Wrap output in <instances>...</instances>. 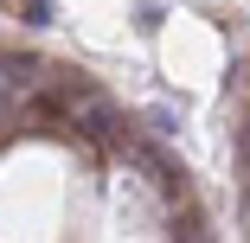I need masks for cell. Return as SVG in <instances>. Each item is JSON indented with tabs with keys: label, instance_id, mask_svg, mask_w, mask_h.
I'll return each mask as SVG.
<instances>
[{
	"label": "cell",
	"instance_id": "cell-1",
	"mask_svg": "<svg viewBox=\"0 0 250 243\" xmlns=\"http://www.w3.org/2000/svg\"><path fill=\"white\" fill-rule=\"evenodd\" d=\"M71 128L90 141V148H128V122H122V109L109 103L103 90H83V103H77Z\"/></svg>",
	"mask_w": 250,
	"mask_h": 243
},
{
	"label": "cell",
	"instance_id": "cell-2",
	"mask_svg": "<svg viewBox=\"0 0 250 243\" xmlns=\"http://www.w3.org/2000/svg\"><path fill=\"white\" fill-rule=\"evenodd\" d=\"M45 83V64L32 52H13V45H0V115H13V103L26 109V96Z\"/></svg>",
	"mask_w": 250,
	"mask_h": 243
},
{
	"label": "cell",
	"instance_id": "cell-3",
	"mask_svg": "<svg viewBox=\"0 0 250 243\" xmlns=\"http://www.w3.org/2000/svg\"><path fill=\"white\" fill-rule=\"evenodd\" d=\"M83 90H90V83H77V77H58V83H39V90L26 96V115H32V122H45V128H58V122H71V115H77V103H83Z\"/></svg>",
	"mask_w": 250,
	"mask_h": 243
},
{
	"label": "cell",
	"instance_id": "cell-4",
	"mask_svg": "<svg viewBox=\"0 0 250 243\" xmlns=\"http://www.w3.org/2000/svg\"><path fill=\"white\" fill-rule=\"evenodd\" d=\"M128 160H135V167L147 173V186H154L161 199H173V205L186 199V167H173V160H167L161 148H147V141H135V148H128Z\"/></svg>",
	"mask_w": 250,
	"mask_h": 243
},
{
	"label": "cell",
	"instance_id": "cell-5",
	"mask_svg": "<svg viewBox=\"0 0 250 243\" xmlns=\"http://www.w3.org/2000/svg\"><path fill=\"white\" fill-rule=\"evenodd\" d=\"M173 237H186V243H199V237H206V224H199V211H173Z\"/></svg>",
	"mask_w": 250,
	"mask_h": 243
},
{
	"label": "cell",
	"instance_id": "cell-6",
	"mask_svg": "<svg viewBox=\"0 0 250 243\" xmlns=\"http://www.w3.org/2000/svg\"><path fill=\"white\" fill-rule=\"evenodd\" d=\"M231 154H237V167H244V179H250V122L237 128V141H231Z\"/></svg>",
	"mask_w": 250,
	"mask_h": 243
},
{
	"label": "cell",
	"instance_id": "cell-7",
	"mask_svg": "<svg viewBox=\"0 0 250 243\" xmlns=\"http://www.w3.org/2000/svg\"><path fill=\"white\" fill-rule=\"evenodd\" d=\"M20 13H26L32 26H45V19H52V7H45V0H20Z\"/></svg>",
	"mask_w": 250,
	"mask_h": 243
},
{
	"label": "cell",
	"instance_id": "cell-8",
	"mask_svg": "<svg viewBox=\"0 0 250 243\" xmlns=\"http://www.w3.org/2000/svg\"><path fill=\"white\" fill-rule=\"evenodd\" d=\"M147 128H154V134H173V109H147Z\"/></svg>",
	"mask_w": 250,
	"mask_h": 243
}]
</instances>
